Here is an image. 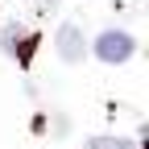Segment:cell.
Instances as JSON below:
<instances>
[{"instance_id":"obj_1","label":"cell","mask_w":149,"mask_h":149,"mask_svg":"<svg viewBox=\"0 0 149 149\" xmlns=\"http://www.w3.org/2000/svg\"><path fill=\"white\" fill-rule=\"evenodd\" d=\"M137 54V37L133 33H124V29H104L100 37H95V58H104V62H128Z\"/></svg>"},{"instance_id":"obj_2","label":"cell","mask_w":149,"mask_h":149,"mask_svg":"<svg viewBox=\"0 0 149 149\" xmlns=\"http://www.w3.org/2000/svg\"><path fill=\"white\" fill-rule=\"evenodd\" d=\"M0 46H4V50H8V54H13V58L21 62V66H29V62H33V46H37V33H33V29H25L21 21H13L4 33H0Z\"/></svg>"},{"instance_id":"obj_3","label":"cell","mask_w":149,"mask_h":149,"mask_svg":"<svg viewBox=\"0 0 149 149\" xmlns=\"http://www.w3.org/2000/svg\"><path fill=\"white\" fill-rule=\"evenodd\" d=\"M54 42H58V58L62 62H83V54H87V37H83V29L79 25H62L58 29V37H54Z\"/></svg>"},{"instance_id":"obj_4","label":"cell","mask_w":149,"mask_h":149,"mask_svg":"<svg viewBox=\"0 0 149 149\" xmlns=\"http://www.w3.org/2000/svg\"><path fill=\"white\" fill-rule=\"evenodd\" d=\"M87 149H133V141H124V137H91Z\"/></svg>"}]
</instances>
